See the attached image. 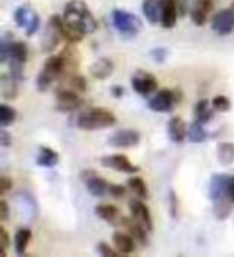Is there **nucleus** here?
<instances>
[{
	"mask_svg": "<svg viewBox=\"0 0 234 257\" xmlns=\"http://www.w3.org/2000/svg\"><path fill=\"white\" fill-rule=\"evenodd\" d=\"M84 104V98L79 92L68 87L56 88V109L61 112H74Z\"/></svg>",
	"mask_w": 234,
	"mask_h": 257,
	"instance_id": "39448f33",
	"label": "nucleus"
},
{
	"mask_svg": "<svg viewBox=\"0 0 234 257\" xmlns=\"http://www.w3.org/2000/svg\"><path fill=\"white\" fill-rule=\"evenodd\" d=\"M8 72L15 77V79H18V80H21L23 79V69H24V63H21V61H16V60H8Z\"/></svg>",
	"mask_w": 234,
	"mask_h": 257,
	"instance_id": "4c0bfd02",
	"label": "nucleus"
},
{
	"mask_svg": "<svg viewBox=\"0 0 234 257\" xmlns=\"http://www.w3.org/2000/svg\"><path fill=\"white\" fill-rule=\"evenodd\" d=\"M95 214L100 217L101 220L108 222L111 225H120L124 215L120 214V211L112 204H98L95 207Z\"/></svg>",
	"mask_w": 234,
	"mask_h": 257,
	"instance_id": "6ab92c4d",
	"label": "nucleus"
},
{
	"mask_svg": "<svg viewBox=\"0 0 234 257\" xmlns=\"http://www.w3.org/2000/svg\"><path fill=\"white\" fill-rule=\"evenodd\" d=\"M181 100V93L178 90H170V88H160L154 93V96L149 100V109L156 112H170L176 103Z\"/></svg>",
	"mask_w": 234,
	"mask_h": 257,
	"instance_id": "20e7f679",
	"label": "nucleus"
},
{
	"mask_svg": "<svg viewBox=\"0 0 234 257\" xmlns=\"http://www.w3.org/2000/svg\"><path fill=\"white\" fill-rule=\"evenodd\" d=\"M162 5V16H160V24L165 29H172L176 20H178V0H160Z\"/></svg>",
	"mask_w": 234,
	"mask_h": 257,
	"instance_id": "4468645a",
	"label": "nucleus"
},
{
	"mask_svg": "<svg viewBox=\"0 0 234 257\" xmlns=\"http://www.w3.org/2000/svg\"><path fill=\"white\" fill-rule=\"evenodd\" d=\"M60 31H61L63 39L66 40V42H69V44H79L80 40L84 39V36H85L80 31H77L76 28H72L71 24H68L63 18L60 21Z\"/></svg>",
	"mask_w": 234,
	"mask_h": 257,
	"instance_id": "c85d7f7f",
	"label": "nucleus"
},
{
	"mask_svg": "<svg viewBox=\"0 0 234 257\" xmlns=\"http://www.w3.org/2000/svg\"><path fill=\"white\" fill-rule=\"evenodd\" d=\"M88 177H84V182H85V187L88 190L90 195H93L95 198H101V196H106L109 193V183L98 177L95 172H85Z\"/></svg>",
	"mask_w": 234,
	"mask_h": 257,
	"instance_id": "2eb2a0df",
	"label": "nucleus"
},
{
	"mask_svg": "<svg viewBox=\"0 0 234 257\" xmlns=\"http://www.w3.org/2000/svg\"><path fill=\"white\" fill-rule=\"evenodd\" d=\"M167 132H168V137H170V140L173 143H183L184 139L188 137V127H186V122L175 116L168 120V125H167Z\"/></svg>",
	"mask_w": 234,
	"mask_h": 257,
	"instance_id": "dca6fc26",
	"label": "nucleus"
},
{
	"mask_svg": "<svg viewBox=\"0 0 234 257\" xmlns=\"http://www.w3.org/2000/svg\"><path fill=\"white\" fill-rule=\"evenodd\" d=\"M120 225L125 227L128 235L133 236V239L136 241V244H141L143 247H146L149 244V238H148L149 231L144 228L140 222H136L133 217H130V219H128V217H124L122 222H120Z\"/></svg>",
	"mask_w": 234,
	"mask_h": 257,
	"instance_id": "ddd939ff",
	"label": "nucleus"
},
{
	"mask_svg": "<svg viewBox=\"0 0 234 257\" xmlns=\"http://www.w3.org/2000/svg\"><path fill=\"white\" fill-rule=\"evenodd\" d=\"M12 188H13V180L10 179V177H7V175L0 177V195L5 196Z\"/></svg>",
	"mask_w": 234,
	"mask_h": 257,
	"instance_id": "79ce46f5",
	"label": "nucleus"
},
{
	"mask_svg": "<svg viewBox=\"0 0 234 257\" xmlns=\"http://www.w3.org/2000/svg\"><path fill=\"white\" fill-rule=\"evenodd\" d=\"M15 42V37L12 34H4L0 40V63H8L12 55V47Z\"/></svg>",
	"mask_w": 234,
	"mask_h": 257,
	"instance_id": "473e14b6",
	"label": "nucleus"
},
{
	"mask_svg": "<svg viewBox=\"0 0 234 257\" xmlns=\"http://www.w3.org/2000/svg\"><path fill=\"white\" fill-rule=\"evenodd\" d=\"M96 249H98V252L101 254V255H108V257H114V255H117V249L114 247L112 249L108 243H98L96 244Z\"/></svg>",
	"mask_w": 234,
	"mask_h": 257,
	"instance_id": "a19ab883",
	"label": "nucleus"
},
{
	"mask_svg": "<svg viewBox=\"0 0 234 257\" xmlns=\"http://www.w3.org/2000/svg\"><path fill=\"white\" fill-rule=\"evenodd\" d=\"M63 16L60 15H53L47 23V28L44 31L42 36V48L45 53H53L55 48L58 47V44L61 42V31H60V21Z\"/></svg>",
	"mask_w": 234,
	"mask_h": 257,
	"instance_id": "423d86ee",
	"label": "nucleus"
},
{
	"mask_svg": "<svg viewBox=\"0 0 234 257\" xmlns=\"http://www.w3.org/2000/svg\"><path fill=\"white\" fill-rule=\"evenodd\" d=\"M128 188H130L136 196L141 198V199H148L149 198V190L146 187V183L141 179V177H130L127 182Z\"/></svg>",
	"mask_w": 234,
	"mask_h": 257,
	"instance_id": "c756f323",
	"label": "nucleus"
},
{
	"mask_svg": "<svg viewBox=\"0 0 234 257\" xmlns=\"http://www.w3.org/2000/svg\"><path fill=\"white\" fill-rule=\"evenodd\" d=\"M32 238V231L29 228H20L18 231L15 233V251L16 254H26V249L31 243Z\"/></svg>",
	"mask_w": 234,
	"mask_h": 257,
	"instance_id": "bb28decb",
	"label": "nucleus"
},
{
	"mask_svg": "<svg viewBox=\"0 0 234 257\" xmlns=\"http://www.w3.org/2000/svg\"><path fill=\"white\" fill-rule=\"evenodd\" d=\"M0 143H2V147H4V148H8V147H10V145L13 143L12 135L8 134L7 131H0Z\"/></svg>",
	"mask_w": 234,
	"mask_h": 257,
	"instance_id": "09e8293b",
	"label": "nucleus"
},
{
	"mask_svg": "<svg viewBox=\"0 0 234 257\" xmlns=\"http://www.w3.org/2000/svg\"><path fill=\"white\" fill-rule=\"evenodd\" d=\"M112 23H114L116 29L120 32V34H124L127 37L136 36L143 28V23L138 16L132 12L120 10V8L112 12Z\"/></svg>",
	"mask_w": 234,
	"mask_h": 257,
	"instance_id": "7ed1b4c3",
	"label": "nucleus"
},
{
	"mask_svg": "<svg viewBox=\"0 0 234 257\" xmlns=\"http://www.w3.org/2000/svg\"><path fill=\"white\" fill-rule=\"evenodd\" d=\"M133 90L141 96H149L151 93L157 92V79L148 71H136L132 77Z\"/></svg>",
	"mask_w": 234,
	"mask_h": 257,
	"instance_id": "0eeeda50",
	"label": "nucleus"
},
{
	"mask_svg": "<svg viewBox=\"0 0 234 257\" xmlns=\"http://www.w3.org/2000/svg\"><path fill=\"white\" fill-rule=\"evenodd\" d=\"M213 10V0H197L194 8L191 10L189 16L194 24L197 26H204L207 21V16Z\"/></svg>",
	"mask_w": 234,
	"mask_h": 257,
	"instance_id": "a211bd4d",
	"label": "nucleus"
},
{
	"mask_svg": "<svg viewBox=\"0 0 234 257\" xmlns=\"http://www.w3.org/2000/svg\"><path fill=\"white\" fill-rule=\"evenodd\" d=\"M112 246L117 249L120 254H132L136 249V241L132 235L124 231H116L112 233Z\"/></svg>",
	"mask_w": 234,
	"mask_h": 257,
	"instance_id": "f3484780",
	"label": "nucleus"
},
{
	"mask_svg": "<svg viewBox=\"0 0 234 257\" xmlns=\"http://www.w3.org/2000/svg\"><path fill=\"white\" fill-rule=\"evenodd\" d=\"M167 50L162 47H159V48H154V50H151V56H152V60L157 61V63H164L165 58H167Z\"/></svg>",
	"mask_w": 234,
	"mask_h": 257,
	"instance_id": "a18cd8bd",
	"label": "nucleus"
},
{
	"mask_svg": "<svg viewBox=\"0 0 234 257\" xmlns=\"http://www.w3.org/2000/svg\"><path fill=\"white\" fill-rule=\"evenodd\" d=\"M168 201H170V214H172L173 219H176V217H178V199H176V195H175L173 190H170Z\"/></svg>",
	"mask_w": 234,
	"mask_h": 257,
	"instance_id": "c03bdc74",
	"label": "nucleus"
},
{
	"mask_svg": "<svg viewBox=\"0 0 234 257\" xmlns=\"http://www.w3.org/2000/svg\"><path fill=\"white\" fill-rule=\"evenodd\" d=\"M143 15L151 24L160 23V16H162V5H160V0H144Z\"/></svg>",
	"mask_w": 234,
	"mask_h": 257,
	"instance_id": "4be33fe9",
	"label": "nucleus"
},
{
	"mask_svg": "<svg viewBox=\"0 0 234 257\" xmlns=\"http://www.w3.org/2000/svg\"><path fill=\"white\" fill-rule=\"evenodd\" d=\"M140 140L141 135L133 128H120L109 137L108 143L116 148H133L140 143Z\"/></svg>",
	"mask_w": 234,
	"mask_h": 257,
	"instance_id": "1a4fd4ad",
	"label": "nucleus"
},
{
	"mask_svg": "<svg viewBox=\"0 0 234 257\" xmlns=\"http://www.w3.org/2000/svg\"><path fill=\"white\" fill-rule=\"evenodd\" d=\"M231 8H232V10H234V2H232V7H231Z\"/></svg>",
	"mask_w": 234,
	"mask_h": 257,
	"instance_id": "603ef678",
	"label": "nucleus"
},
{
	"mask_svg": "<svg viewBox=\"0 0 234 257\" xmlns=\"http://www.w3.org/2000/svg\"><path fill=\"white\" fill-rule=\"evenodd\" d=\"M16 117H18V111L15 108L8 106V104H2L0 106V127L2 128L12 125L16 120Z\"/></svg>",
	"mask_w": 234,
	"mask_h": 257,
	"instance_id": "2f4dec72",
	"label": "nucleus"
},
{
	"mask_svg": "<svg viewBox=\"0 0 234 257\" xmlns=\"http://www.w3.org/2000/svg\"><path fill=\"white\" fill-rule=\"evenodd\" d=\"M63 20L85 36L96 31L95 16L87 8V5L84 2H80V0H72V2L66 5L63 13Z\"/></svg>",
	"mask_w": 234,
	"mask_h": 257,
	"instance_id": "f257e3e1",
	"label": "nucleus"
},
{
	"mask_svg": "<svg viewBox=\"0 0 234 257\" xmlns=\"http://www.w3.org/2000/svg\"><path fill=\"white\" fill-rule=\"evenodd\" d=\"M216 159L223 166H231L234 163V143L223 142L216 148Z\"/></svg>",
	"mask_w": 234,
	"mask_h": 257,
	"instance_id": "cd10ccee",
	"label": "nucleus"
},
{
	"mask_svg": "<svg viewBox=\"0 0 234 257\" xmlns=\"http://www.w3.org/2000/svg\"><path fill=\"white\" fill-rule=\"evenodd\" d=\"M10 246V235L5 227H0V247H2V255L7 254V249Z\"/></svg>",
	"mask_w": 234,
	"mask_h": 257,
	"instance_id": "ea45409f",
	"label": "nucleus"
},
{
	"mask_svg": "<svg viewBox=\"0 0 234 257\" xmlns=\"http://www.w3.org/2000/svg\"><path fill=\"white\" fill-rule=\"evenodd\" d=\"M18 79H15L10 72L8 74H2L0 77V90H2V96L5 100H15L18 96Z\"/></svg>",
	"mask_w": 234,
	"mask_h": 257,
	"instance_id": "412c9836",
	"label": "nucleus"
},
{
	"mask_svg": "<svg viewBox=\"0 0 234 257\" xmlns=\"http://www.w3.org/2000/svg\"><path fill=\"white\" fill-rule=\"evenodd\" d=\"M112 72H114V63L109 58H98L90 66V76L98 80L108 79Z\"/></svg>",
	"mask_w": 234,
	"mask_h": 257,
	"instance_id": "aec40b11",
	"label": "nucleus"
},
{
	"mask_svg": "<svg viewBox=\"0 0 234 257\" xmlns=\"http://www.w3.org/2000/svg\"><path fill=\"white\" fill-rule=\"evenodd\" d=\"M212 29L218 36H229L234 32V10L232 8H223L213 16Z\"/></svg>",
	"mask_w": 234,
	"mask_h": 257,
	"instance_id": "9d476101",
	"label": "nucleus"
},
{
	"mask_svg": "<svg viewBox=\"0 0 234 257\" xmlns=\"http://www.w3.org/2000/svg\"><path fill=\"white\" fill-rule=\"evenodd\" d=\"M229 198L234 203V177H231V182H229Z\"/></svg>",
	"mask_w": 234,
	"mask_h": 257,
	"instance_id": "3c124183",
	"label": "nucleus"
},
{
	"mask_svg": "<svg viewBox=\"0 0 234 257\" xmlns=\"http://www.w3.org/2000/svg\"><path fill=\"white\" fill-rule=\"evenodd\" d=\"M58 82L61 85L66 84L68 88H72V90H76L79 93H84L87 90V79L84 76L77 74V72H74V74H69V76H63L58 79ZM61 88V87H58Z\"/></svg>",
	"mask_w": 234,
	"mask_h": 257,
	"instance_id": "5701e85b",
	"label": "nucleus"
},
{
	"mask_svg": "<svg viewBox=\"0 0 234 257\" xmlns=\"http://www.w3.org/2000/svg\"><path fill=\"white\" fill-rule=\"evenodd\" d=\"M213 112H215V108H213L212 101H208V100H199L194 108L196 119L202 124L210 122L213 117Z\"/></svg>",
	"mask_w": 234,
	"mask_h": 257,
	"instance_id": "393cba45",
	"label": "nucleus"
},
{
	"mask_svg": "<svg viewBox=\"0 0 234 257\" xmlns=\"http://www.w3.org/2000/svg\"><path fill=\"white\" fill-rule=\"evenodd\" d=\"M101 164L109 169H114L117 172H124V174H136L140 171V167L135 166L132 161L125 158L124 155H109L101 159Z\"/></svg>",
	"mask_w": 234,
	"mask_h": 257,
	"instance_id": "f8f14e48",
	"label": "nucleus"
},
{
	"mask_svg": "<svg viewBox=\"0 0 234 257\" xmlns=\"http://www.w3.org/2000/svg\"><path fill=\"white\" fill-rule=\"evenodd\" d=\"M116 116L109 109L90 108L79 114L77 127H80L82 131H98V128L112 127L116 124Z\"/></svg>",
	"mask_w": 234,
	"mask_h": 257,
	"instance_id": "f03ea898",
	"label": "nucleus"
},
{
	"mask_svg": "<svg viewBox=\"0 0 234 257\" xmlns=\"http://www.w3.org/2000/svg\"><path fill=\"white\" fill-rule=\"evenodd\" d=\"M144 199L141 198H136V199H130V203H128V206H130V212H132V217L140 222L144 228H146L149 233L152 231V228H154V225H152V217H151V212L148 206L143 203Z\"/></svg>",
	"mask_w": 234,
	"mask_h": 257,
	"instance_id": "9b49d317",
	"label": "nucleus"
},
{
	"mask_svg": "<svg viewBox=\"0 0 234 257\" xmlns=\"http://www.w3.org/2000/svg\"><path fill=\"white\" fill-rule=\"evenodd\" d=\"M212 104L215 111H218V112H228L231 109V101L224 95H216L212 100Z\"/></svg>",
	"mask_w": 234,
	"mask_h": 257,
	"instance_id": "e433bc0d",
	"label": "nucleus"
},
{
	"mask_svg": "<svg viewBox=\"0 0 234 257\" xmlns=\"http://www.w3.org/2000/svg\"><path fill=\"white\" fill-rule=\"evenodd\" d=\"M234 203H231V201H218V203H213V212L216 215V219L218 220H224L226 217L231 214V206Z\"/></svg>",
	"mask_w": 234,
	"mask_h": 257,
	"instance_id": "f704fd0d",
	"label": "nucleus"
},
{
	"mask_svg": "<svg viewBox=\"0 0 234 257\" xmlns=\"http://www.w3.org/2000/svg\"><path fill=\"white\" fill-rule=\"evenodd\" d=\"M36 163L39 166H42V167H55L56 164L60 163V155L55 150H52V148L40 147Z\"/></svg>",
	"mask_w": 234,
	"mask_h": 257,
	"instance_id": "b1692460",
	"label": "nucleus"
},
{
	"mask_svg": "<svg viewBox=\"0 0 234 257\" xmlns=\"http://www.w3.org/2000/svg\"><path fill=\"white\" fill-rule=\"evenodd\" d=\"M229 182H231V177L226 174H215L212 177L210 199L213 201V203H218V201H231V198H229Z\"/></svg>",
	"mask_w": 234,
	"mask_h": 257,
	"instance_id": "6e6552de",
	"label": "nucleus"
},
{
	"mask_svg": "<svg viewBox=\"0 0 234 257\" xmlns=\"http://www.w3.org/2000/svg\"><path fill=\"white\" fill-rule=\"evenodd\" d=\"M37 16V13L32 10V8L29 5H23V7H18L15 12V23L18 24L20 28H24L26 29L29 24L32 23V20H34Z\"/></svg>",
	"mask_w": 234,
	"mask_h": 257,
	"instance_id": "a878e982",
	"label": "nucleus"
},
{
	"mask_svg": "<svg viewBox=\"0 0 234 257\" xmlns=\"http://www.w3.org/2000/svg\"><path fill=\"white\" fill-rule=\"evenodd\" d=\"M10 60H16V61L26 63V60H28V47H26V44L20 42V40H15L13 47H12Z\"/></svg>",
	"mask_w": 234,
	"mask_h": 257,
	"instance_id": "72a5a7b5",
	"label": "nucleus"
},
{
	"mask_svg": "<svg viewBox=\"0 0 234 257\" xmlns=\"http://www.w3.org/2000/svg\"><path fill=\"white\" fill-rule=\"evenodd\" d=\"M188 139L192 143H202L207 139V132L204 131V124L199 122L197 119L188 127Z\"/></svg>",
	"mask_w": 234,
	"mask_h": 257,
	"instance_id": "7c9ffc66",
	"label": "nucleus"
},
{
	"mask_svg": "<svg viewBox=\"0 0 234 257\" xmlns=\"http://www.w3.org/2000/svg\"><path fill=\"white\" fill-rule=\"evenodd\" d=\"M8 215H10V207L5 199H0V220L5 222L8 220Z\"/></svg>",
	"mask_w": 234,
	"mask_h": 257,
	"instance_id": "49530a36",
	"label": "nucleus"
},
{
	"mask_svg": "<svg viewBox=\"0 0 234 257\" xmlns=\"http://www.w3.org/2000/svg\"><path fill=\"white\" fill-rule=\"evenodd\" d=\"M55 80H58V79H56L53 74H50V72H47L45 69H42V72H40V74L37 76V88H39V92L48 90Z\"/></svg>",
	"mask_w": 234,
	"mask_h": 257,
	"instance_id": "c9c22d12",
	"label": "nucleus"
},
{
	"mask_svg": "<svg viewBox=\"0 0 234 257\" xmlns=\"http://www.w3.org/2000/svg\"><path fill=\"white\" fill-rule=\"evenodd\" d=\"M197 0H178V13L180 16H186L194 8Z\"/></svg>",
	"mask_w": 234,
	"mask_h": 257,
	"instance_id": "58836bf2",
	"label": "nucleus"
},
{
	"mask_svg": "<svg viewBox=\"0 0 234 257\" xmlns=\"http://www.w3.org/2000/svg\"><path fill=\"white\" fill-rule=\"evenodd\" d=\"M39 24H40V18H39V15H37L36 18L32 20V23L26 28V36H29V37H31V36H34L36 32L39 31Z\"/></svg>",
	"mask_w": 234,
	"mask_h": 257,
	"instance_id": "de8ad7c7",
	"label": "nucleus"
},
{
	"mask_svg": "<svg viewBox=\"0 0 234 257\" xmlns=\"http://www.w3.org/2000/svg\"><path fill=\"white\" fill-rule=\"evenodd\" d=\"M111 95L116 96V98H120L124 95V87L122 85H112L111 87Z\"/></svg>",
	"mask_w": 234,
	"mask_h": 257,
	"instance_id": "8fccbe9b",
	"label": "nucleus"
},
{
	"mask_svg": "<svg viewBox=\"0 0 234 257\" xmlns=\"http://www.w3.org/2000/svg\"><path fill=\"white\" fill-rule=\"evenodd\" d=\"M125 187H122V185H109V195L112 198H116V199H120V198H124L125 196Z\"/></svg>",
	"mask_w": 234,
	"mask_h": 257,
	"instance_id": "37998d69",
	"label": "nucleus"
}]
</instances>
